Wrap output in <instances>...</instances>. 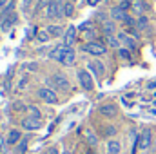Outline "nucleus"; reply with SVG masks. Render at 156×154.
Masks as SVG:
<instances>
[{
    "mask_svg": "<svg viewBox=\"0 0 156 154\" xmlns=\"http://www.w3.org/2000/svg\"><path fill=\"white\" fill-rule=\"evenodd\" d=\"M75 62H76V54H75V51L66 47V51H64V54H62V58H60V64L66 65V67H71V65H75Z\"/></svg>",
    "mask_w": 156,
    "mask_h": 154,
    "instance_id": "nucleus-11",
    "label": "nucleus"
},
{
    "mask_svg": "<svg viewBox=\"0 0 156 154\" xmlns=\"http://www.w3.org/2000/svg\"><path fill=\"white\" fill-rule=\"evenodd\" d=\"M5 143H7V140L0 134V151H4V149H5Z\"/></svg>",
    "mask_w": 156,
    "mask_h": 154,
    "instance_id": "nucleus-36",
    "label": "nucleus"
},
{
    "mask_svg": "<svg viewBox=\"0 0 156 154\" xmlns=\"http://www.w3.org/2000/svg\"><path fill=\"white\" fill-rule=\"evenodd\" d=\"M27 114L31 116V118H37V120H42V113H40V109L37 105H27V111H26Z\"/></svg>",
    "mask_w": 156,
    "mask_h": 154,
    "instance_id": "nucleus-23",
    "label": "nucleus"
},
{
    "mask_svg": "<svg viewBox=\"0 0 156 154\" xmlns=\"http://www.w3.org/2000/svg\"><path fill=\"white\" fill-rule=\"evenodd\" d=\"M105 45H109V47H113V49H120L122 47V42L118 40V37H105Z\"/></svg>",
    "mask_w": 156,
    "mask_h": 154,
    "instance_id": "nucleus-22",
    "label": "nucleus"
},
{
    "mask_svg": "<svg viewBox=\"0 0 156 154\" xmlns=\"http://www.w3.org/2000/svg\"><path fill=\"white\" fill-rule=\"evenodd\" d=\"M131 9H133L136 15H145V13L149 11V4H147L145 0H133Z\"/></svg>",
    "mask_w": 156,
    "mask_h": 154,
    "instance_id": "nucleus-14",
    "label": "nucleus"
},
{
    "mask_svg": "<svg viewBox=\"0 0 156 154\" xmlns=\"http://www.w3.org/2000/svg\"><path fill=\"white\" fill-rule=\"evenodd\" d=\"M37 40L45 44V42H49V40H51V35L47 33V29H42V31H38V35H37Z\"/></svg>",
    "mask_w": 156,
    "mask_h": 154,
    "instance_id": "nucleus-27",
    "label": "nucleus"
},
{
    "mask_svg": "<svg viewBox=\"0 0 156 154\" xmlns=\"http://www.w3.org/2000/svg\"><path fill=\"white\" fill-rule=\"evenodd\" d=\"M83 37H85V40H87V42H96V31H94V27H89V29H85Z\"/></svg>",
    "mask_w": 156,
    "mask_h": 154,
    "instance_id": "nucleus-26",
    "label": "nucleus"
},
{
    "mask_svg": "<svg viewBox=\"0 0 156 154\" xmlns=\"http://www.w3.org/2000/svg\"><path fill=\"white\" fill-rule=\"evenodd\" d=\"M33 4H37V2H35V0H22V9H24V11H27Z\"/></svg>",
    "mask_w": 156,
    "mask_h": 154,
    "instance_id": "nucleus-33",
    "label": "nucleus"
},
{
    "mask_svg": "<svg viewBox=\"0 0 156 154\" xmlns=\"http://www.w3.org/2000/svg\"><path fill=\"white\" fill-rule=\"evenodd\" d=\"M87 71H89L93 76L102 78L104 75H105V64H104L102 60H93V62L87 64Z\"/></svg>",
    "mask_w": 156,
    "mask_h": 154,
    "instance_id": "nucleus-7",
    "label": "nucleus"
},
{
    "mask_svg": "<svg viewBox=\"0 0 156 154\" xmlns=\"http://www.w3.org/2000/svg\"><path fill=\"white\" fill-rule=\"evenodd\" d=\"M71 2H76V0H71Z\"/></svg>",
    "mask_w": 156,
    "mask_h": 154,
    "instance_id": "nucleus-42",
    "label": "nucleus"
},
{
    "mask_svg": "<svg viewBox=\"0 0 156 154\" xmlns=\"http://www.w3.org/2000/svg\"><path fill=\"white\" fill-rule=\"evenodd\" d=\"M26 67H27L29 71H37V64H26Z\"/></svg>",
    "mask_w": 156,
    "mask_h": 154,
    "instance_id": "nucleus-39",
    "label": "nucleus"
},
{
    "mask_svg": "<svg viewBox=\"0 0 156 154\" xmlns=\"http://www.w3.org/2000/svg\"><path fill=\"white\" fill-rule=\"evenodd\" d=\"M26 151V140H22V143H20V152H24Z\"/></svg>",
    "mask_w": 156,
    "mask_h": 154,
    "instance_id": "nucleus-41",
    "label": "nucleus"
},
{
    "mask_svg": "<svg viewBox=\"0 0 156 154\" xmlns=\"http://www.w3.org/2000/svg\"><path fill=\"white\" fill-rule=\"evenodd\" d=\"M16 18H18V15H16V13H13L9 18L2 20V22H0V27H2V31H4V33H5V31H9V29L13 27V24H16Z\"/></svg>",
    "mask_w": 156,
    "mask_h": 154,
    "instance_id": "nucleus-19",
    "label": "nucleus"
},
{
    "mask_svg": "<svg viewBox=\"0 0 156 154\" xmlns=\"http://www.w3.org/2000/svg\"><path fill=\"white\" fill-rule=\"evenodd\" d=\"M45 29H47V33L51 35V38H58V37H62V35H64V27H62V26H55V24H49Z\"/></svg>",
    "mask_w": 156,
    "mask_h": 154,
    "instance_id": "nucleus-20",
    "label": "nucleus"
},
{
    "mask_svg": "<svg viewBox=\"0 0 156 154\" xmlns=\"http://www.w3.org/2000/svg\"><path fill=\"white\" fill-rule=\"evenodd\" d=\"M38 96H40V100H44V102L49 103V105H56V103H58V96H56V93H55L51 87H40Z\"/></svg>",
    "mask_w": 156,
    "mask_h": 154,
    "instance_id": "nucleus-4",
    "label": "nucleus"
},
{
    "mask_svg": "<svg viewBox=\"0 0 156 154\" xmlns=\"http://www.w3.org/2000/svg\"><path fill=\"white\" fill-rule=\"evenodd\" d=\"M76 76H78V83L82 85L83 91H94V82H93V75L87 71V69H78L76 71Z\"/></svg>",
    "mask_w": 156,
    "mask_h": 154,
    "instance_id": "nucleus-2",
    "label": "nucleus"
},
{
    "mask_svg": "<svg viewBox=\"0 0 156 154\" xmlns=\"http://www.w3.org/2000/svg\"><path fill=\"white\" fill-rule=\"evenodd\" d=\"M149 26H151L149 18H147L145 15H140V16H138V29H140V31H144V29H147Z\"/></svg>",
    "mask_w": 156,
    "mask_h": 154,
    "instance_id": "nucleus-24",
    "label": "nucleus"
},
{
    "mask_svg": "<svg viewBox=\"0 0 156 154\" xmlns=\"http://www.w3.org/2000/svg\"><path fill=\"white\" fill-rule=\"evenodd\" d=\"M151 143H153V132H151L149 129H145V131L140 134V149L145 151V149L151 147Z\"/></svg>",
    "mask_w": 156,
    "mask_h": 154,
    "instance_id": "nucleus-12",
    "label": "nucleus"
},
{
    "mask_svg": "<svg viewBox=\"0 0 156 154\" xmlns=\"http://www.w3.org/2000/svg\"><path fill=\"white\" fill-rule=\"evenodd\" d=\"M87 142H89V145H93V147H94V145L98 143V138H96L93 132H87Z\"/></svg>",
    "mask_w": 156,
    "mask_h": 154,
    "instance_id": "nucleus-31",
    "label": "nucleus"
},
{
    "mask_svg": "<svg viewBox=\"0 0 156 154\" xmlns=\"http://www.w3.org/2000/svg\"><path fill=\"white\" fill-rule=\"evenodd\" d=\"M107 49L109 47L105 44H102V42H87L83 45V51L89 53V54H93V56H104L107 53Z\"/></svg>",
    "mask_w": 156,
    "mask_h": 154,
    "instance_id": "nucleus-3",
    "label": "nucleus"
},
{
    "mask_svg": "<svg viewBox=\"0 0 156 154\" xmlns=\"http://www.w3.org/2000/svg\"><path fill=\"white\" fill-rule=\"evenodd\" d=\"M147 91H156V80L147 82Z\"/></svg>",
    "mask_w": 156,
    "mask_h": 154,
    "instance_id": "nucleus-35",
    "label": "nucleus"
},
{
    "mask_svg": "<svg viewBox=\"0 0 156 154\" xmlns=\"http://www.w3.org/2000/svg\"><path fill=\"white\" fill-rule=\"evenodd\" d=\"M76 27L75 26H69L67 29H66V33H64V45L67 47V49H73V45H75V42H76Z\"/></svg>",
    "mask_w": 156,
    "mask_h": 154,
    "instance_id": "nucleus-9",
    "label": "nucleus"
},
{
    "mask_svg": "<svg viewBox=\"0 0 156 154\" xmlns=\"http://www.w3.org/2000/svg\"><path fill=\"white\" fill-rule=\"evenodd\" d=\"M109 16H111V20H115V22H125V18L129 16V13L127 11H123V9H120V7H113L111 9V13H109Z\"/></svg>",
    "mask_w": 156,
    "mask_h": 154,
    "instance_id": "nucleus-13",
    "label": "nucleus"
},
{
    "mask_svg": "<svg viewBox=\"0 0 156 154\" xmlns=\"http://www.w3.org/2000/svg\"><path fill=\"white\" fill-rule=\"evenodd\" d=\"M9 2H11V0H0V9H5Z\"/></svg>",
    "mask_w": 156,
    "mask_h": 154,
    "instance_id": "nucleus-38",
    "label": "nucleus"
},
{
    "mask_svg": "<svg viewBox=\"0 0 156 154\" xmlns=\"http://www.w3.org/2000/svg\"><path fill=\"white\" fill-rule=\"evenodd\" d=\"M131 5H133V2H131V0H120V4H118V7H120V9H123V11H129V9H131Z\"/></svg>",
    "mask_w": 156,
    "mask_h": 154,
    "instance_id": "nucleus-30",
    "label": "nucleus"
},
{
    "mask_svg": "<svg viewBox=\"0 0 156 154\" xmlns=\"http://www.w3.org/2000/svg\"><path fill=\"white\" fill-rule=\"evenodd\" d=\"M98 111H100V114L105 116V118H116L118 116V105L113 103V102H105V103H102V105L98 107Z\"/></svg>",
    "mask_w": 156,
    "mask_h": 154,
    "instance_id": "nucleus-8",
    "label": "nucleus"
},
{
    "mask_svg": "<svg viewBox=\"0 0 156 154\" xmlns=\"http://www.w3.org/2000/svg\"><path fill=\"white\" fill-rule=\"evenodd\" d=\"M47 83H51L53 87L62 89V91H67V89H69V80H67V76H66L64 73H55V75L51 76V82L47 80Z\"/></svg>",
    "mask_w": 156,
    "mask_h": 154,
    "instance_id": "nucleus-6",
    "label": "nucleus"
},
{
    "mask_svg": "<svg viewBox=\"0 0 156 154\" xmlns=\"http://www.w3.org/2000/svg\"><path fill=\"white\" fill-rule=\"evenodd\" d=\"M20 140H22V132L18 129H11L7 134V145H16L20 143Z\"/></svg>",
    "mask_w": 156,
    "mask_h": 154,
    "instance_id": "nucleus-16",
    "label": "nucleus"
},
{
    "mask_svg": "<svg viewBox=\"0 0 156 154\" xmlns=\"http://www.w3.org/2000/svg\"><path fill=\"white\" fill-rule=\"evenodd\" d=\"M100 2H102V0H87V4H89V5H98Z\"/></svg>",
    "mask_w": 156,
    "mask_h": 154,
    "instance_id": "nucleus-40",
    "label": "nucleus"
},
{
    "mask_svg": "<svg viewBox=\"0 0 156 154\" xmlns=\"http://www.w3.org/2000/svg\"><path fill=\"white\" fill-rule=\"evenodd\" d=\"M62 5H64V16L66 18H71L75 15V2L71 0H62Z\"/></svg>",
    "mask_w": 156,
    "mask_h": 154,
    "instance_id": "nucleus-21",
    "label": "nucleus"
},
{
    "mask_svg": "<svg viewBox=\"0 0 156 154\" xmlns=\"http://www.w3.org/2000/svg\"><path fill=\"white\" fill-rule=\"evenodd\" d=\"M22 129H26V131H38L42 129V120H37V118H31V116H26L24 120H22Z\"/></svg>",
    "mask_w": 156,
    "mask_h": 154,
    "instance_id": "nucleus-10",
    "label": "nucleus"
},
{
    "mask_svg": "<svg viewBox=\"0 0 156 154\" xmlns=\"http://www.w3.org/2000/svg\"><path fill=\"white\" fill-rule=\"evenodd\" d=\"M116 37H118V40L122 42V47H125V49H129L131 53H134V51L138 49V44H136V38H134V37H131L129 33H125V31H122V33H118Z\"/></svg>",
    "mask_w": 156,
    "mask_h": 154,
    "instance_id": "nucleus-5",
    "label": "nucleus"
},
{
    "mask_svg": "<svg viewBox=\"0 0 156 154\" xmlns=\"http://www.w3.org/2000/svg\"><path fill=\"white\" fill-rule=\"evenodd\" d=\"M113 134H116V129H115L113 125H109V127H105V136H113Z\"/></svg>",
    "mask_w": 156,
    "mask_h": 154,
    "instance_id": "nucleus-34",
    "label": "nucleus"
},
{
    "mask_svg": "<svg viewBox=\"0 0 156 154\" xmlns=\"http://www.w3.org/2000/svg\"><path fill=\"white\" fill-rule=\"evenodd\" d=\"M64 51H66V45H64V44H60V45L53 47V51H49V54H47V56H49L51 60H56V62H60V58H62Z\"/></svg>",
    "mask_w": 156,
    "mask_h": 154,
    "instance_id": "nucleus-17",
    "label": "nucleus"
},
{
    "mask_svg": "<svg viewBox=\"0 0 156 154\" xmlns=\"http://www.w3.org/2000/svg\"><path fill=\"white\" fill-rule=\"evenodd\" d=\"M49 4H51V0H37V5H35V13H38V11H42V9H45Z\"/></svg>",
    "mask_w": 156,
    "mask_h": 154,
    "instance_id": "nucleus-28",
    "label": "nucleus"
},
{
    "mask_svg": "<svg viewBox=\"0 0 156 154\" xmlns=\"http://www.w3.org/2000/svg\"><path fill=\"white\" fill-rule=\"evenodd\" d=\"M118 54H120V58H123V60H127V62L133 60V53H131L129 49H125V47H120V49H118Z\"/></svg>",
    "mask_w": 156,
    "mask_h": 154,
    "instance_id": "nucleus-25",
    "label": "nucleus"
},
{
    "mask_svg": "<svg viewBox=\"0 0 156 154\" xmlns=\"http://www.w3.org/2000/svg\"><path fill=\"white\" fill-rule=\"evenodd\" d=\"M45 154H60V151H58V147H51V149H47Z\"/></svg>",
    "mask_w": 156,
    "mask_h": 154,
    "instance_id": "nucleus-37",
    "label": "nucleus"
},
{
    "mask_svg": "<svg viewBox=\"0 0 156 154\" xmlns=\"http://www.w3.org/2000/svg\"><path fill=\"white\" fill-rule=\"evenodd\" d=\"M64 154H69V152H64Z\"/></svg>",
    "mask_w": 156,
    "mask_h": 154,
    "instance_id": "nucleus-43",
    "label": "nucleus"
},
{
    "mask_svg": "<svg viewBox=\"0 0 156 154\" xmlns=\"http://www.w3.org/2000/svg\"><path fill=\"white\" fill-rule=\"evenodd\" d=\"M102 33L105 35V37H113L115 33H116V22L115 20H107V22H104L102 24Z\"/></svg>",
    "mask_w": 156,
    "mask_h": 154,
    "instance_id": "nucleus-15",
    "label": "nucleus"
},
{
    "mask_svg": "<svg viewBox=\"0 0 156 154\" xmlns=\"http://www.w3.org/2000/svg\"><path fill=\"white\" fill-rule=\"evenodd\" d=\"M45 16L49 20H60L64 18V5L62 0H51V4L45 7Z\"/></svg>",
    "mask_w": 156,
    "mask_h": 154,
    "instance_id": "nucleus-1",
    "label": "nucleus"
},
{
    "mask_svg": "<svg viewBox=\"0 0 156 154\" xmlns=\"http://www.w3.org/2000/svg\"><path fill=\"white\" fill-rule=\"evenodd\" d=\"M13 105H15V107H13L15 111H27V105H24L22 102H15Z\"/></svg>",
    "mask_w": 156,
    "mask_h": 154,
    "instance_id": "nucleus-32",
    "label": "nucleus"
},
{
    "mask_svg": "<svg viewBox=\"0 0 156 154\" xmlns=\"http://www.w3.org/2000/svg\"><path fill=\"white\" fill-rule=\"evenodd\" d=\"M105 149H107V154H120L122 152V142H118V140H109Z\"/></svg>",
    "mask_w": 156,
    "mask_h": 154,
    "instance_id": "nucleus-18",
    "label": "nucleus"
},
{
    "mask_svg": "<svg viewBox=\"0 0 156 154\" xmlns=\"http://www.w3.org/2000/svg\"><path fill=\"white\" fill-rule=\"evenodd\" d=\"M27 82H29V78H27V76H22L20 80H18V85H16V89H18V91H24V89L27 87Z\"/></svg>",
    "mask_w": 156,
    "mask_h": 154,
    "instance_id": "nucleus-29",
    "label": "nucleus"
}]
</instances>
